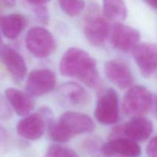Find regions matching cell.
<instances>
[{
    "label": "cell",
    "mask_w": 157,
    "mask_h": 157,
    "mask_svg": "<svg viewBox=\"0 0 157 157\" xmlns=\"http://www.w3.org/2000/svg\"><path fill=\"white\" fill-rule=\"evenodd\" d=\"M59 70L63 76L77 78L87 87H95L99 81L96 60L78 48L66 51L60 61Z\"/></svg>",
    "instance_id": "cell-1"
},
{
    "label": "cell",
    "mask_w": 157,
    "mask_h": 157,
    "mask_svg": "<svg viewBox=\"0 0 157 157\" xmlns=\"http://www.w3.org/2000/svg\"><path fill=\"white\" fill-rule=\"evenodd\" d=\"M153 96L150 90L140 85L131 86L123 100V112L127 117H144L151 109Z\"/></svg>",
    "instance_id": "cell-2"
},
{
    "label": "cell",
    "mask_w": 157,
    "mask_h": 157,
    "mask_svg": "<svg viewBox=\"0 0 157 157\" xmlns=\"http://www.w3.org/2000/svg\"><path fill=\"white\" fill-rule=\"evenodd\" d=\"M25 43L28 51L38 58L50 56L56 48V41L53 35L42 27L29 29L25 35Z\"/></svg>",
    "instance_id": "cell-3"
},
{
    "label": "cell",
    "mask_w": 157,
    "mask_h": 157,
    "mask_svg": "<svg viewBox=\"0 0 157 157\" xmlns=\"http://www.w3.org/2000/svg\"><path fill=\"white\" fill-rule=\"evenodd\" d=\"M97 121L101 124H114L120 119L119 97L113 89H107L98 100L94 110Z\"/></svg>",
    "instance_id": "cell-4"
},
{
    "label": "cell",
    "mask_w": 157,
    "mask_h": 157,
    "mask_svg": "<svg viewBox=\"0 0 157 157\" xmlns=\"http://www.w3.org/2000/svg\"><path fill=\"white\" fill-rule=\"evenodd\" d=\"M153 130L151 121L144 117H131L129 122L117 127L112 138L126 137L134 141H144L150 137Z\"/></svg>",
    "instance_id": "cell-5"
},
{
    "label": "cell",
    "mask_w": 157,
    "mask_h": 157,
    "mask_svg": "<svg viewBox=\"0 0 157 157\" xmlns=\"http://www.w3.org/2000/svg\"><path fill=\"white\" fill-rule=\"evenodd\" d=\"M56 84V77L50 69H36L29 75L26 90L32 96L40 97L50 93Z\"/></svg>",
    "instance_id": "cell-6"
},
{
    "label": "cell",
    "mask_w": 157,
    "mask_h": 157,
    "mask_svg": "<svg viewBox=\"0 0 157 157\" xmlns=\"http://www.w3.org/2000/svg\"><path fill=\"white\" fill-rule=\"evenodd\" d=\"M94 153L104 156L137 157L140 155L141 148L136 141L126 137H116L111 138L103 144L98 152L94 150Z\"/></svg>",
    "instance_id": "cell-7"
},
{
    "label": "cell",
    "mask_w": 157,
    "mask_h": 157,
    "mask_svg": "<svg viewBox=\"0 0 157 157\" xmlns=\"http://www.w3.org/2000/svg\"><path fill=\"white\" fill-rule=\"evenodd\" d=\"M133 52V58L144 78H150L157 71V44L144 42L138 44Z\"/></svg>",
    "instance_id": "cell-8"
},
{
    "label": "cell",
    "mask_w": 157,
    "mask_h": 157,
    "mask_svg": "<svg viewBox=\"0 0 157 157\" xmlns=\"http://www.w3.org/2000/svg\"><path fill=\"white\" fill-rule=\"evenodd\" d=\"M140 33L137 29L117 22L111 31V43L115 48L124 52L134 50L140 44Z\"/></svg>",
    "instance_id": "cell-9"
},
{
    "label": "cell",
    "mask_w": 157,
    "mask_h": 157,
    "mask_svg": "<svg viewBox=\"0 0 157 157\" xmlns=\"http://www.w3.org/2000/svg\"><path fill=\"white\" fill-rule=\"evenodd\" d=\"M107 18L99 14L92 12L86 18L84 23V35L87 41L94 45H101L107 39L110 34V25Z\"/></svg>",
    "instance_id": "cell-10"
},
{
    "label": "cell",
    "mask_w": 157,
    "mask_h": 157,
    "mask_svg": "<svg viewBox=\"0 0 157 157\" xmlns=\"http://www.w3.org/2000/svg\"><path fill=\"white\" fill-rule=\"evenodd\" d=\"M58 123L71 137L90 133L95 127L93 120L88 115L76 111L64 112L60 117Z\"/></svg>",
    "instance_id": "cell-11"
},
{
    "label": "cell",
    "mask_w": 157,
    "mask_h": 157,
    "mask_svg": "<svg viewBox=\"0 0 157 157\" xmlns=\"http://www.w3.org/2000/svg\"><path fill=\"white\" fill-rule=\"evenodd\" d=\"M46 120L52 119L47 117L41 111L27 115L17 124V133L20 136L29 140H38L45 131Z\"/></svg>",
    "instance_id": "cell-12"
},
{
    "label": "cell",
    "mask_w": 157,
    "mask_h": 157,
    "mask_svg": "<svg viewBox=\"0 0 157 157\" xmlns=\"http://www.w3.org/2000/svg\"><path fill=\"white\" fill-rule=\"evenodd\" d=\"M104 71L108 79L119 88H130L133 84V73L124 61L118 59L107 61L104 65Z\"/></svg>",
    "instance_id": "cell-13"
},
{
    "label": "cell",
    "mask_w": 157,
    "mask_h": 157,
    "mask_svg": "<svg viewBox=\"0 0 157 157\" xmlns=\"http://www.w3.org/2000/svg\"><path fill=\"white\" fill-rule=\"evenodd\" d=\"M0 61L15 81H21L24 79L27 67L24 58L16 50L9 45L1 46Z\"/></svg>",
    "instance_id": "cell-14"
},
{
    "label": "cell",
    "mask_w": 157,
    "mask_h": 157,
    "mask_svg": "<svg viewBox=\"0 0 157 157\" xmlns=\"http://www.w3.org/2000/svg\"><path fill=\"white\" fill-rule=\"evenodd\" d=\"M5 94L15 113L19 116H27L34 109L35 101L33 96L28 92L9 87L6 90Z\"/></svg>",
    "instance_id": "cell-15"
},
{
    "label": "cell",
    "mask_w": 157,
    "mask_h": 157,
    "mask_svg": "<svg viewBox=\"0 0 157 157\" xmlns=\"http://www.w3.org/2000/svg\"><path fill=\"white\" fill-rule=\"evenodd\" d=\"M25 18L20 14L14 13L0 17V29L9 39H15L25 27Z\"/></svg>",
    "instance_id": "cell-16"
},
{
    "label": "cell",
    "mask_w": 157,
    "mask_h": 157,
    "mask_svg": "<svg viewBox=\"0 0 157 157\" xmlns=\"http://www.w3.org/2000/svg\"><path fill=\"white\" fill-rule=\"evenodd\" d=\"M59 91L61 96L72 105L83 106L89 101L88 93L77 83H64L60 87Z\"/></svg>",
    "instance_id": "cell-17"
},
{
    "label": "cell",
    "mask_w": 157,
    "mask_h": 157,
    "mask_svg": "<svg viewBox=\"0 0 157 157\" xmlns=\"http://www.w3.org/2000/svg\"><path fill=\"white\" fill-rule=\"evenodd\" d=\"M103 12L107 19L116 22L123 21L127 15L124 0H103Z\"/></svg>",
    "instance_id": "cell-18"
},
{
    "label": "cell",
    "mask_w": 157,
    "mask_h": 157,
    "mask_svg": "<svg viewBox=\"0 0 157 157\" xmlns=\"http://www.w3.org/2000/svg\"><path fill=\"white\" fill-rule=\"evenodd\" d=\"M48 135L52 140L57 143H67L71 139V136L66 132V130L58 122L51 120L48 122Z\"/></svg>",
    "instance_id": "cell-19"
},
{
    "label": "cell",
    "mask_w": 157,
    "mask_h": 157,
    "mask_svg": "<svg viewBox=\"0 0 157 157\" xmlns=\"http://www.w3.org/2000/svg\"><path fill=\"white\" fill-rule=\"evenodd\" d=\"M63 12L71 17L79 15L85 7L84 0H58Z\"/></svg>",
    "instance_id": "cell-20"
},
{
    "label": "cell",
    "mask_w": 157,
    "mask_h": 157,
    "mask_svg": "<svg viewBox=\"0 0 157 157\" xmlns=\"http://www.w3.org/2000/svg\"><path fill=\"white\" fill-rule=\"evenodd\" d=\"M44 157H79L78 153L68 147L53 145L46 151Z\"/></svg>",
    "instance_id": "cell-21"
},
{
    "label": "cell",
    "mask_w": 157,
    "mask_h": 157,
    "mask_svg": "<svg viewBox=\"0 0 157 157\" xmlns=\"http://www.w3.org/2000/svg\"><path fill=\"white\" fill-rule=\"evenodd\" d=\"M34 12L40 22L44 25L48 24L49 21V13L48 9L44 6V5L36 6V8L34 9Z\"/></svg>",
    "instance_id": "cell-22"
},
{
    "label": "cell",
    "mask_w": 157,
    "mask_h": 157,
    "mask_svg": "<svg viewBox=\"0 0 157 157\" xmlns=\"http://www.w3.org/2000/svg\"><path fill=\"white\" fill-rule=\"evenodd\" d=\"M146 152L148 157H157V135L150 140L147 146Z\"/></svg>",
    "instance_id": "cell-23"
},
{
    "label": "cell",
    "mask_w": 157,
    "mask_h": 157,
    "mask_svg": "<svg viewBox=\"0 0 157 157\" xmlns=\"http://www.w3.org/2000/svg\"><path fill=\"white\" fill-rule=\"evenodd\" d=\"M30 4L33 5V6H42V5H45L51 0H27Z\"/></svg>",
    "instance_id": "cell-24"
},
{
    "label": "cell",
    "mask_w": 157,
    "mask_h": 157,
    "mask_svg": "<svg viewBox=\"0 0 157 157\" xmlns=\"http://www.w3.org/2000/svg\"><path fill=\"white\" fill-rule=\"evenodd\" d=\"M15 2H16V0H0V4L5 6H8V7L15 6Z\"/></svg>",
    "instance_id": "cell-25"
},
{
    "label": "cell",
    "mask_w": 157,
    "mask_h": 157,
    "mask_svg": "<svg viewBox=\"0 0 157 157\" xmlns=\"http://www.w3.org/2000/svg\"><path fill=\"white\" fill-rule=\"evenodd\" d=\"M144 1L152 8L157 9V0H144Z\"/></svg>",
    "instance_id": "cell-26"
},
{
    "label": "cell",
    "mask_w": 157,
    "mask_h": 157,
    "mask_svg": "<svg viewBox=\"0 0 157 157\" xmlns=\"http://www.w3.org/2000/svg\"><path fill=\"white\" fill-rule=\"evenodd\" d=\"M94 156H95V157H124V156H101V155H98V154H95Z\"/></svg>",
    "instance_id": "cell-27"
},
{
    "label": "cell",
    "mask_w": 157,
    "mask_h": 157,
    "mask_svg": "<svg viewBox=\"0 0 157 157\" xmlns=\"http://www.w3.org/2000/svg\"><path fill=\"white\" fill-rule=\"evenodd\" d=\"M156 118H157V98L156 100Z\"/></svg>",
    "instance_id": "cell-28"
},
{
    "label": "cell",
    "mask_w": 157,
    "mask_h": 157,
    "mask_svg": "<svg viewBox=\"0 0 157 157\" xmlns=\"http://www.w3.org/2000/svg\"><path fill=\"white\" fill-rule=\"evenodd\" d=\"M0 43H1V35H0Z\"/></svg>",
    "instance_id": "cell-29"
}]
</instances>
